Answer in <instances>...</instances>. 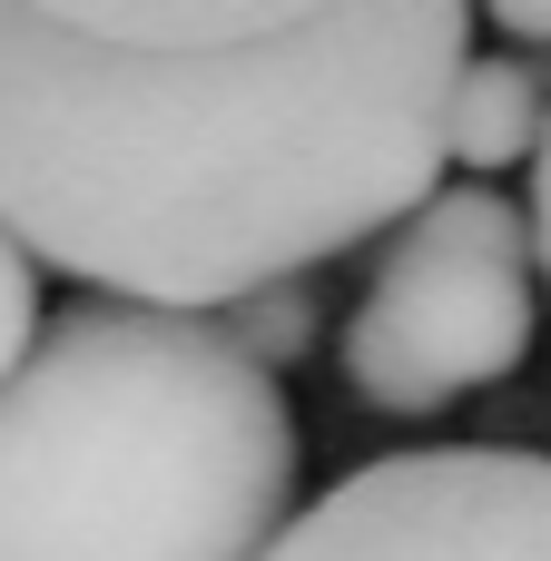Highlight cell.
<instances>
[{"label":"cell","mask_w":551,"mask_h":561,"mask_svg":"<svg viewBox=\"0 0 551 561\" xmlns=\"http://www.w3.org/2000/svg\"><path fill=\"white\" fill-rule=\"evenodd\" d=\"M454 0L375 10H10L0 237L99 306L207 316L306 286L444 187Z\"/></svg>","instance_id":"6da1fadb"},{"label":"cell","mask_w":551,"mask_h":561,"mask_svg":"<svg viewBox=\"0 0 551 561\" xmlns=\"http://www.w3.org/2000/svg\"><path fill=\"white\" fill-rule=\"evenodd\" d=\"M296 414L217 316L69 306L0 385V561H266Z\"/></svg>","instance_id":"7a4b0ae2"},{"label":"cell","mask_w":551,"mask_h":561,"mask_svg":"<svg viewBox=\"0 0 551 561\" xmlns=\"http://www.w3.org/2000/svg\"><path fill=\"white\" fill-rule=\"evenodd\" d=\"M532 276H551V118H542V148H532Z\"/></svg>","instance_id":"ba28073f"},{"label":"cell","mask_w":551,"mask_h":561,"mask_svg":"<svg viewBox=\"0 0 551 561\" xmlns=\"http://www.w3.org/2000/svg\"><path fill=\"white\" fill-rule=\"evenodd\" d=\"M551 118V69L532 49H473L454 69V99H444V168H463V187H483L493 168H523L542 148Z\"/></svg>","instance_id":"5b68a950"},{"label":"cell","mask_w":551,"mask_h":561,"mask_svg":"<svg viewBox=\"0 0 551 561\" xmlns=\"http://www.w3.org/2000/svg\"><path fill=\"white\" fill-rule=\"evenodd\" d=\"M227 345L256 365V375H286L306 345H315V296L306 286H256L227 306Z\"/></svg>","instance_id":"8992f818"},{"label":"cell","mask_w":551,"mask_h":561,"mask_svg":"<svg viewBox=\"0 0 551 561\" xmlns=\"http://www.w3.org/2000/svg\"><path fill=\"white\" fill-rule=\"evenodd\" d=\"M266 561H551V454L434 444L384 454L286 513Z\"/></svg>","instance_id":"277c9868"},{"label":"cell","mask_w":551,"mask_h":561,"mask_svg":"<svg viewBox=\"0 0 551 561\" xmlns=\"http://www.w3.org/2000/svg\"><path fill=\"white\" fill-rule=\"evenodd\" d=\"M493 20H503L513 39H551V0H493Z\"/></svg>","instance_id":"9c48e42d"},{"label":"cell","mask_w":551,"mask_h":561,"mask_svg":"<svg viewBox=\"0 0 551 561\" xmlns=\"http://www.w3.org/2000/svg\"><path fill=\"white\" fill-rule=\"evenodd\" d=\"M532 227L503 187H434L345 316V385L384 414H444L532 355Z\"/></svg>","instance_id":"3957f363"},{"label":"cell","mask_w":551,"mask_h":561,"mask_svg":"<svg viewBox=\"0 0 551 561\" xmlns=\"http://www.w3.org/2000/svg\"><path fill=\"white\" fill-rule=\"evenodd\" d=\"M30 335H39V266L0 237V385H10V365L30 355Z\"/></svg>","instance_id":"52a82bcc"}]
</instances>
